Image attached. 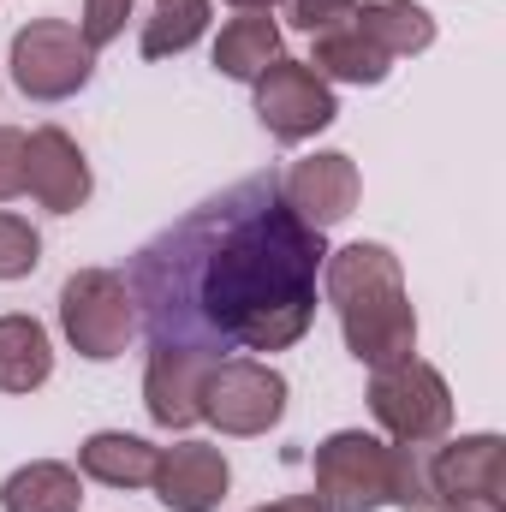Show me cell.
<instances>
[{"mask_svg": "<svg viewBox=\"0 0 506 512\" xmlns=\"http://www.w3.org/2000/svg\"><path fill=\"white\" fill-rule=\"evenodd\" d=\"M286 18L310 36H328V30H346L358 18V0H286Z\"/></svg>", "mask_w": 506, "mask_h": 512, "instance_id": "23", "label": "cell"}, {"mask_svg": "<svg viewBox=\"0 0 506 512\" xmlns=\"http://www.w3.org/2000/svg\"><path fill=\"white\" fill-rule=\"evenodd\" d=\"M60 328L72 340L78 358L90 364H108L120 358L137 334V304H131L126 274L114 268H78L66 286H60Z\"/></svg>", "mask_w": 506, "mask_h": 512, "instance_id": "3", "label": "cell"}, {"mask_svg": "<svg viewBox=\"0 0 506 512\" xmlns=\"http://www.w3.org/2000/svg\"><path fill=\"white\" fill-rule=\"evenodd\" d=\"M96 78V48L66 18H30L12 36V84L30 102H66Z\"/></svg>", "mask_w": 506, "mask_h": 512, "instance_id": "5", "label": "cell"}, {"mask_svg": "<svg viewBox=\"0 0 506 512\" xmlns=\"http://www.w3.org/2000/svg\"><path fill=\"white\" fill-rule=\"evenodd\" d=\"M370 42H376L387 60H405V54H423L435 42V18L417 6V0H376L352 18Z\"/></svg>", "mask_w": 506, "mask_h": 512, "instance_id": "19", "label": "cell"}, {"mask_svg": "<svg viewBox=\"0 0 506 512\" xmlns=\"http://www.w3.org/2000/svg\"><path fill=\"white\" fill-rule=\"evenodd\" d=\"M322 286H328V304L340 310L346 352L358 364L387 370V364H405L417 352V310L405 298L399 256L387 245L358 239L346 251H328L322 256Z\"/></svg>", "mask_w": 506, "mask_h": 512, "instance_id": "2", "label": "cell"}, {"mask_svg": "<svg viewBox=\"0 0 506 512\" xmlns=\"http://www.w3.org/2000/svg\"><path fill=\"white\" fill-rule=\"evenodd\" d=\"M24 197V131L0 126V203Z\"/></svg>", "mask_w": 506, "mask_h": 512, "instance_id": "25", "label": "cell"}, {"mask_svg": "<svg viewBox=\"0 0 506 512\" xmlns=\"http://www.w3.org/2000/svg\"><path fill=\"white\" fill-rule=\"evenodd\" d=\"M322 256V233L286 209L280 173L239 179L131 256L137 328L149 346H191L215 364L221 352H286L316 322Z\"/></svg>", "mask_w": 506, "mask_h": 512, "instance_id": "1", "label": "cell"}, {"mask_svg": "<svg viewBox=\"0 0 506 512\" xmlns=\"http://www.w3.org/2000/svg\"><path fill=\"white\" fill-rule=\"evenodd\" d=\"M429 471H435V507H501L506 441L459 435L447 447H429Z\"/></svg>", "mask_w": 506, "mask_h": 512, "instance_id": "9", "label": "cell"}, {"mask_svg": "<svg viewBox=\"0 0 506 512\" xmlns=\"http://www.w3.org/2000/svg\"><path fill=\"white\" fill-rule=\"evenodd\" d=\"M435 512H501V507H435Z\"/></svg>", "mask_w": 506, "mask_h": 512, "instance_id": "28", "label": "cell"}, {"mask_svg": "<svg viewBox=\"0 0 506 512\" xmlns=\"http://www.w3.org/2000/svg\"><path fill=\"white\" fill-rule=\"evenodd\" d=\"M155 501L173 512H215L227 501V453L209 447V441H179V447H161L155 453Z\"/></svg>", "mask_w": 506, "mask_h": 512, "instance_id": "12", "label": "cell"}, {"mask_svg": "<svg viewBox=\"0 0 506 512\" xmlns=\"http://www.w3.org/2000/svg\"><path fill=\"white\" fill-rule=\"evenodd\" d=\"M24 191L54 215H78L90 203V161L60 126H36L24 137Z\"/></svg>", "mask_w": 506, "mask_h": 512, "instance_id": "11", "label": "cell"}, {"mask_svg": "<svg viewBox=\"0 0 506 512\" xmlns=\"http://www.w3.org/2000/svg\"><path fill=\"white\" fill-rule=\"evenodd\" d=\"M256 512H328L316 495H286V501H268V507H256Z\"/></svg>", "mask_w": 506, "mask_h": 512, "instance_id": "26", "label": "cell"}, {"mask_svg": "<svg viewBox=\"0 0 506 512\" xmlns=\"http://www.w3.org/2000/svg\"><path fill=\"white\" fill-rule=\"evenodd\" d=\"M155 453L143 435H126V429H102L78 447V471L90 483H108V489H143L155 477Z\"/></svg>", "mask_w": 506, "mask_h": 512, "instance_id": "15", "label": "cell"}, {"mask_svg": "<svg viewBox=\"0 0 506 512\" xmlns=\"http://www.w3.org/2000/svg\"><path fill=\"white\" fill-rule=\"evenodd\" d=\"M36 262H42L36 227L24 215H6L0 209V280H24V274H36Z\"/></svg>", "mask_w": 506, "mask_h": 512, "instance_id": "22", "label": "cell"}, {"mask_svg": "<svg viewBox=\"0 0 506 512\" xmlns=\"http://www.w3.org/2000/svg\"><path fill=\"white\" fill-rule=\"evenodd\" d=\"M387 507L405 512H435V471H429V447H387Z\"/></svg>", "mask_w": 506, "mask_h": 512, "instance_id": "21", "label": "cell"}, {"mask_svg": "<svg viewBox=\"0 0 506 512\" xmlns=\"http://www.w3.org/2000/svg\"><path fill=\"white\" fill-rule=\"evenodd\" d=\"M256 120L280 143H304V137H316V131H328L340 120V102H334V84H322L304 60L280 54L256 78Z\"/></svg>", "mask_w": 506, "mask_h": 512, "instance_id": "8", "label": "cell"}, {"mask_svg": "<svg viewBox=\"0 0 506 512\" xmlns=\"http://www.w3.org/2000/svg\"><path fill=\"white\" fill-rule=\"evenodd\" d=\"M370 411L376 423L405 441V447H435L447 429H453V393L447 376L423 358H405V364H387L370 376Z\"/></svg>", "mask_w": 506, "mask_h": 512, "instance_id": "4", "label": "cell"}, {"mask_svg": "<svg viewBox=\"0 0 506 512\" xmlns=\"http://www.w3.org/2000/svg\"><path fill=\"white\" fill-rule=\"evenodd\" d=\"M203 417L221 435H268L286 417V376L262 358H221L203 387Z\"/></svg>", "mask_w": 506, "mask_h": 512, "instance_id": "6", "label": "cell"}, {"mask_svg": "<svg viewBox=\"0 0 506 512\" xmlns=\"http://www.w3.org/2000/svg\"><path fill=\"white\" fill-rule=\"evenodd\" d=\"M358 191H364V179H358V161H352V155H340V149L304 155V161H298V167L280 179V197H286V209H292L304 227H316V233L340 227V221L358 209Z\"/></svg>", "mask_w": 506, "mask_h": 512, "instance_id": "10", "label": "cell"}, {"mask_svg": "<svg viewBox=\"0 0 506 512\" xmlns=\"http://www.w3.org/2000/svg\"><path fill=\"white\" fill-rule=\"evenodd\" d=\"M215 358L191 352V346H149V370H143V405L161 429H191L203 417V387H209Z\"/></svg>", "mask_w": 506, "mask_h": 512, "instance_id": "13", "label": "cell"}, {"mask_svg": "<svg viewBox=\"0 0 506 512\" xmlns=\"http://www.w3.org/2000/svg\"><path fill=\"white\" fill-rule=\"evenodd\" d=\"M316 501L328 512H376L387 507V441L364 429H340L316 447Z\"/></svg>", "mask_w": 506, "mask_h": 512, "instance_id": "7", "label": "cell"}, {"mask_svg": "<svg viewBox=\"0 0 506 512\" xmlns=\"http://www.w3.org/2000/svg\"><path fill=\"white\" fill-rule=\"evenodd\" d=\"M0 512H84V483L60 459H30L0 483Z\"/></svg>", "mask_w": 506, "mask_h": 512, "instance_id": "14", "label": "cell"}, {"mask_svg": "<svg viewBox=\"0 0 506 512\" xmlns=\"http://www.w3.org/2000/svg\"><path fill=\"white\" fill-rule=\"evenodd\" d=\"M274 60H280V24H274L268 12H245V18L221 24V36H215V66H221L227 78L256 84Z\"/></svg>", "mask_w": 506, "mask_h": 512, "instance_id": "18", "label": "cell"}, {"mask_svg": "<svg viewBox=\"0 0 506 512\" xmlns=\"http://www.w3.org/2000/svg\"><path fill=\"white\" fill-rule=\"evenodd\" d=\"M227 6H239V12H268L274 0H227Z\"/></svg>", "mask_w": 506, "mask_h": 512, "instance_id": "27", "label": "cell"}, {"mask_svg": "<svg viewBox=\"0 0 506 512\" xmlns=\"http://www.w3.org/2000/svg\"><path fill=\"white\" fill-rule=\"evenodd\" d=\"M131 18V0H84V24H78V36L90 42V48H108L120 30H126Z\"/></svg>", "mask_w": 506, "mask_h": 512, "instance_id": "24", "label": "cell"}, {"mask_svg": "<svg viewBox=\"0 0 506 512\" xmlns=\"http://www.w3.org/2000/svg\"><path fill=\"white\" fill-rule=\"evenodd\" d=\"M54 376V346L36 316H0V393H36Z\"/></svg>", "mask_w": 506, "mask_h": 512, "instance_id": "16", "label": "cell"}, {"mask_svg": "<svg viewBox=\"0 0 506 512\" xmlns=\"http://www.w3.org/2000/svg\"><path fill=\"white\" fill-rule=\"evenodd\" d=\"M209 18H215L209 0H167V6H155V18L143 24V60L185 54V48L209 30Z\"/></svg>", "mask_w": 506, "mask_h": 512, "instance_id": "20", "label": "cell"}, {"mask_svg": "<svg viewBox=\"0 0 506 512\" xmlns=\"http://www.w3.org/2000/svg\"><path fill=\"white\" fill-rule=\"evenodd\" d=\"M304 66H310L322 84H381V78L393 72V60L381 54V48L364 36V30H358V24L316 36V54H310Z\"/></svg>", "mask_w": 506, "mask_h": 512, "instance_id": "17", "label": "cell"}, {"mask_svg": "<svg viewBox=\"0 0 506 512\" xmlns=\"http://www.w3.org/2000/svg\"><path fill=\"white\" fill-rule=\"evenodd\" d=\"M161 6H167V0H161Z\"/></svg>", "mask_w": 506, "mask_h": 512, "instance_id": "29", "label": "cell"}]
</instances>
